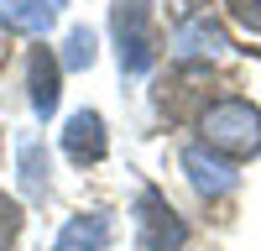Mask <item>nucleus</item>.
<instances>
[{
  "instance_id": "obj_1",
  "label": "nucleus",
  "mask_w": 261,
  "mask_h": 251,
  "mask_svg": "<svg viewBox=\"0 0 261 251\" xmlns=\"http://www.w3.org/2000/svg\"><path fill=\"white\" fill-rule=\"evenodd\" d=\"M204 141L225 157H251L261 152V110L251 99H220L204 110Z\"/></svg>"
},
{
  "instance_id": "obj_2",
  "label": "nucleus",
  "mask_w": 261,
  "mask_h": 251,
  "mask_svg": "<svg viewBox=\"0 0 261 251\" xmlns=\"http://www.w3.org/2000/svg\"><path fill=\"white\" fill-rule=\"evenodd\" d=\"M115 42H120V68L125 73H146L157 63L151 0H115Z\"/></svg>"
},
{
  "instance_id": "obj_3",
  "label": "nucleus",
  "mask_w": 261,
  "mask_h": 251,
  "mask_svg": "<svg viewBox=\"0 0 261 251\" xmlns=\"http://www.w3.org/2000/svg\"><path fill=\"white\" fill-rule=\"evenodd\" d=\"M136 236H141V251H178L188 241V230L183 220L172 215V204L157 194V188H141V199H136Z\"/></svg>"
},
{
  "instance_id": "obj_4",
  "label": "nucleus",
  "mask_w": 261,
  "mask_h": 251,
  "mask_svg": "<svg viewBox=\"0 0 261 251\" xmlns=\"http://www.w3.org/2000/svg\"><path fill=\"white\" fill-rule=\"evenodd\" d=\"M183 173H188V183L199 188V194H230L235 188V167L220 162L214 152H204V146H188L183 152Z\"/></svg>"
},
{
  "instance_id": "obj_5",
  "label": "nucleus",
  "mask_w": 261,
  "mask_h": 251,
  "mask_svg": "<svg viewBox=\"0 0 261 251\" xmlns=\"http://www.w3.org/2000/svg\"><path fill=\"white\" fill-rule=\"evenodd\" d=\"M63 146H68L73 162H99L105 157V120L94 110H79L68 120V131H63Z\"/></svg>"
},
{
  "instance_id": "obj_6",
  "label": "nucleus",
  "mask_w": 261,
  "mask_h": 251,
  "mask_svg": "<svg viewBox=\"0 0 261 251\" xmlns=\"http://www.w3.org/2000/svg\"><path fill=\"white\" fill-rule=\"evenodd\" d=\"M220 53H230V37L209 16H193L178 27V58H220Z\"/></svg>"
},
{
  "instance_id": "obj_7",
  "label": "nucleus",
  "mask_w": 261,
  "mask_h": 251,
  "mask_svg": "<svg viewBox=\"0 0 261 251\" xmlns=\"http://www.w3.org/2000/svg\"><path fill=\"white\" fill-rule=\"evenodd\" d=\"M58 16V0H0V21L11 32H27V37H42Z\"/></svg>"
},
{
  "instance_id": "obj_8",
  "label": "nucleus",
  "mask_w": 261,
  "mask_h": 251,
  "mask_svg": "<svg viewBox=\"0 0 261 251\" xmlns=\"http://www.w3.org/2000/svg\"><path fill=\"white\" fill-rule=\"evenodd\" d=\"M110 246V215H79L63 225L53 251H105Z\"/></svg>"
},
{
  "instance_id": "obj_9",
  "label": "nucleus",
  "mask_w": 261,
  "mask_h": 251,
  "mask_svg": "<svg viewBox=\"0 0 261 251\" xmlns=\"http://www.w3.org/2000/svg\"><path fill=\"white\" fill-rule=\"evenodd\" d=\"M32 105H37V115L58 110V58L42 47L32 53Z\"/></svg>"
},
{
  "instance_id": "obj_10",
  "label": "nucleus",
  "mask_w": 261,
  "mask_h": 251,
  "mask_svg": "<svg viewBox=\"0 0 261 251\" xmlns=\"http://www.w3.org/2000/svg\"><path fill=\"white\" fill-rule=\"evenodd\" d=\"M21 188L47 194V152H42V141H21Z\"/></svg>"
},
{
  "instance_id": "obj_11",
  "label": "nucleus",
  "mask_w": 261,
  "mask_h": 251,
  "mask_svg": "<svg viewBox=\"0 0 261 251\" xmlns=\"http://www.w3.org/2000/svg\"><path fill=\"white\" fill-rule=\"evenodd\" d=\"M63 63H68V68H89V63H94V32L89 27H73L68 32V53H63Z\"/></svg>"
},
{
  "instance_id": "obj_12",
  "label": "nucleus",
  "mask_w": 261,
  "mask_h": 251,
  "mask_svg": "<svg viewBox=\"0 0 261 251\" xmlns=\"http://www.w3.org/2000/svg\"><path fill=\"white\" fill-rule=\"evenodd\" d=\"M16 230H21V209H16V199H6V194H0V251H11Z\"/></svg>"
},
{
  "instance_id": "obj_13",
  "label": "nucleus",
  "mask_w": 261,
  "mask_h": 251,
  "mask_svg": "<svg viewBox=\"0 0 261 251\" xmlns=\"http://www.w3.org/2000/svg\"><path fill=\"white\" fill-rule=\"evenodd\" d=\"M230 6V16L241 21L246 32H261V0H225Z\"/></svg>"
}]
</instances>
